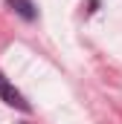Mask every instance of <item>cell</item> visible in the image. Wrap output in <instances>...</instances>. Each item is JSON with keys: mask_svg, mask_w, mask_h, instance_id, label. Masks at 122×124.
I'll return each mask as SVG.
<instances>
[{"mask_svg": "<svg viewBox=\"0 0 122 124\" xmlns=\"http://www.w3.org/2000/svg\"><path fill=\"white\" fill-rule=\"evenodd\" d=\"M6 3H9V9H15L23 20H35V17H38V9H35L32 0H6Z\"/></svg>", "mask_w": 122, "mask_h": 124, "instance_id": "cell-2", "label": "cell"}, {"mask_svg": "<svg viewBox=\"0 0 122 124\" xmlns=\"http://www.w3.org/2000/svg\"><path fill=\"white\" fill-rule=\"evenodd\" d=\"M0 101H6L9 107H15V110H20V113H32V104L23 98V93L0 72Z\"/></svg>", "mask_w": 122, "mask_h": 124, "instance_id": "cell-1", "label": "cell"}]
</instances>
